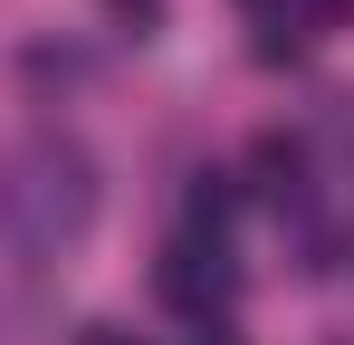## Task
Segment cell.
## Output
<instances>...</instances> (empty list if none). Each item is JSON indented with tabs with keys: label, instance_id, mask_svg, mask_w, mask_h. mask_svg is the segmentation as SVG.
I'll list each match as a JSON object with an SVG mask.
<instances>
[{
	"label": "cell",
	"instance_id": "1",
	"mask_svg": "<svg viewBox=\"0 0 354 345\" xmlns=\"http://www.w3.org/2000/svg\"><path fill=\"white\" fill-rule=\"evenodd\" d=\"M0 221H10V240H19L29 259L77 249L86 221H96V163H86L67 134H39V144L10 163V182H0Z\"/></svg>",
	"mask_w": 354,
	"mask_h": 345
},
{
	"label": "cell",
	"instance_id": "2",
	"mask_svg": "<svg viewBox=\"0 0 354 345\" xmlns=\"http://www.w3.org/2000/svg\"><path fill=\"white\" fill-rule=\"evenodd\" d=\"M153 288L173 297L182 317H201V326H211V317L230 307L239 269H230V249H221V240H201V230H182L173 249H163V269H153Z\"/></svg>",
	"mask_w": 354,
	"mask_h": 345
},
{
	"label": "cell",
	"instance_id": "3",
	"mask_svg": "<svg viewBox=\"0 0 354 345\" xmlns=\"http://www.w3.org/2000/svg\"><path fill=\"white\" fill-rule=\"evenodd\" d=\"M221 221H230V172H192V230L221 240Z\"/></svg>",
	"mask_w": 354,
	"mask_h": 345
},
{
	"label": "cell",
	"instance_id": "4",
	"mask_svg": "<svg viewBox=\"0 0 354 345\" xmlns=\"http://www.w3.org/2000/svg\"><path fill=\"white\" fill-rule=\"evenodd\" d=\"M259 192H278V202L297 192V144L288 134H259Z\"/></svg>",
	"mask_w": 354,
	"mask_h": 345
},
{
	"label": "cell",
	"instance_id": "5",
	"mask_svg": "<svg viewBox=\"0 0 354 345\" xmlns=\"http://www.w3.org/2000/svg\"><path fill=\"white\" fill-rule=\"evenodd\" d=\"M77 345H134V336H124V326H86Z\"/></svg>",
	"mask_w": 354,
	"mask_h": 345
},
{
	"label": "cell",
	"instance_id": "6",
	"mask_svg": "<svg viewBox=\"0 0 354 345\" xmlns=\"http://www.w3.org/2000/svg\"><path fill=\"white\" fill-rule=\"evenodd\" d=\"M335 144H345V154H354V96H345V106H335Z\"/></svg>",
	"mask_w": 354,
	"mask_h": 345
},
{
	"label": "cell",
	"instance_id": "7",
	"mask_svg": "<svg viewBox=\"0 0 354 345\" xmlns=\"http://www.w3.org/2000/svg\"><path fill=\"white\" fill-rule=\"evenodd\" d=\"M192 345H239V336H221V326H201V336H192Z\"/></svg>",
	"mask_w": 354,
	"mask_h": 345
},
{
	"label": "cell",
	"instance_id": "8",
	"mask_svg": "<svg viewBox=\"0 0 354 345\" xmlns=\"http://www.w3.org/2000/svg\"><path fill=\"white\" fill-rule=\"evenodd\" d=\"M115 10H134V19H153V0H115Z\"/></svg>",
	"mask_w": 354,
	"mask_h": 345
}]
</instances>
